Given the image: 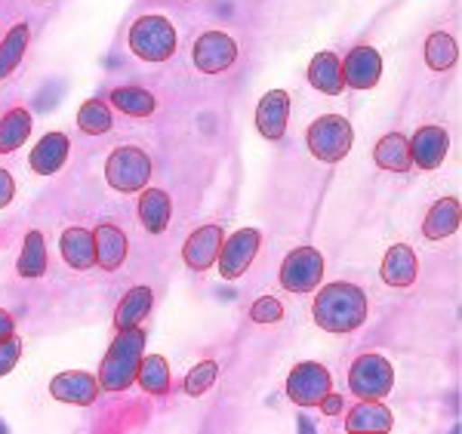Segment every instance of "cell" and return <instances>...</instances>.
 I'll return each instance as SVG.
<instances>
[{"mask_svg":"<svg viewBox=\"0 0 462 434\" xmlns=\"http://www.w3.org/2000/svg\"><path fill=\"white\" fill-rule=\"evenodd\" d=\"M59 250H62V259L69 262L74 272H87V268L96 265V237L93 231L87 228H65L62 241H59Z\"/></svg>","mask_w":462,"mask_h":434,"instance_id":"d6986e66","label":"cell"},{"mask_svg":"<svg viewBox=\"0 0 462 434\" xmlns=\"http://www.w3.org/2000/svg\"><path fill=\"white\" fill-rule=\"evenodd\" d=\"M309 84L324 96H339L346 84H342V59L330 50L315 52L309 62Z\"/></svg>","mask_w":462,"mask_h":434,"instance_id":"ac0fdd59","label":"cell"},{"mask_svg":"<svg viewBox=\"0 0 462 434\" xmlns=\"http://www.w3.org/2000/svg\"><path fill=\"white\" fill-rule=\"evenodd\" d=\"M108 102L126 117H152L154 108H158L154 96L148 93V89H143V87H117V89H111Z\"/></svg>","mask_w":462,"mask_h":434,"instance_id":"83f0119b","label":"cell"},{"mask_svg":"<svg viewBox=\"0 0 462 434\" xmlns=\"http://www.w3.org/2000/svg\"><path fill=\"white\" fill-rule=\"evenodd\" d=\"M320 413L324 416H339L342 410H346V398H342V394H333V392H327L324 398H320Z\"/></svg>","mask_w":462,"mask_h":434,"instance_id":"d590c367","label":"cell"},{"mask_svg":"<svg viewBox=\"0 0 462 434\" xmlns=\"http://www.w3.org/2000/svg\"><path fill=\"white\" fill-rule=\"evenodd\" d=\"M216 376H219V364L216 361H200L198 366H191L189 376H185V394L189 398H200V394H207L216 383Z\"/></svg>","mask_w":462,"mask_h":434,"instance_id":"d6a6232c","label":"cell"},{"mask_svg":"<svg viewBox=\"0 0 462 434\" xmlns=\"http://www.w3.org/2000/svg\"><path fill=\"white\" fill-rule=\"evenodd\" d=\"M394 419L383 401H361L346 419V431H392Z\"/></svg>","mask_w":462,"mask_h":434,"instance_id":"d4e9b609","label":"cell"},{"mask_svg":"<svg viewBox=\"0 0 462 434\" xmlns=\"http://www.w3.org/2000/svg\"><path fill=\"white\" fill-rule=\"evenodd\" d=\"M47 241H43L41 231H28L25 241H22V253L16 262L19 278H41L47 274Z\"/></svg>","mask_w":462,"mask_h":434,"instance_id":"f1b7e54d","label":"cell"},{"mask_svg":"<svg viewBox=\"0 0 462 434\" xmlns=\"http://www.w3.org/2000/svg\"><path fill=\"white\" fill-rule=\"evenodd\" d=\"M281 318H284V305H281V299L274 296H263L256 299V302L250 305V320L253 324H281Z\"/></svg>","mask_w":462,"mask_h":434,"instance_id":"836d02e7","label":"cell"},{"mask_svg":"<svg viewBox=\"0 0 462 434\" xmlns=\"http://www.w3.org/2000/svg\"><path fill=\"white\" fill-rule=\"evenodd\" d=\"M459 59V47L447 32H435L429 34L426 41V65L431 71H450Z\"/></svg>","mask_w":462,"mask_h":434,"instance_id":"4dcf8cb0","label":"cell"},{"mask_svg":"<svg viewBox=\"0 0 462 434\" xmlns=\"http://www.w3.org/2000/svg\"><path fill=\"white\" fill-rule=\"evenodd\" d=\"M259 244H263V235L256 228H241L235 235H228L222 241L219 259H216L222 281H237L241 274H247V268L253 265V259L259 253Z\"/></svg>","mask_w":462,"mask_h":434,"instance_id":"ba28073f","label":"cell"},{"mask_svg":"<svg viewBox=\"0 0 462 434\" xmlns=\"http://www.w3.org/2000/svg\"><path fill=\"white\" fill-rule=\"evenodd\" d=\"M145 330L133 327V330H117L115 342L106 351V361L99 366V388L102 392H126L136 383L139 364L145 355Z\"/></svg>","mask_w":462,"mask_h":434,"instance_id":"7a4b0ae2","label":"cell"},{"mask_svg":"<svg viewBox=\"0 0 462 434\" xmlns=\"http://www.w3.org/2000/svg\"><path fill=\"white\" fill-rule=\"evenodd\" d=\"M305 142H309V152L315 154L320 163H339L342 157L352 152L355 130L342 115H324L309 126Z\"/></svg>","mask_w":462,"mask_h":434,"instance_id":"277c9868","label":"cell"},{"mask_svg":"<svg viewBox=\"0 0 462 434\" xmlns=\"http://www.w3.org/2000/svg\"><path fill=\"white\" fill-rule=\"evenodd\" d=\"M311 318L327 333H352L367 320V293L348 281L324 283L311 302Z\"/></svg>","mask_w":462,"mask_h":434,"instance_id":"6da1fadb","label":"cell"},{"mask_svg":"<svg viewBox=\"0 0 462 434\" xmlns=\"http://www.w3.org/2000/svg\"><path fill=\"white\" fill-rule=\"evenodd\" d=\"M173 216V200L161 189H143L139 194V219L148 228V235H163Z\"/></svg>","mask_w":462,"mask_h":434,"instance_id":"44dd1931","label":"cell"},{"mask_svg":"<svg viewBox=\"0 0 462 434\" xmlns=\"http://www.w3.org/2000/svg\"><path fill=\"white\" fill-rule=\"evenodd\" d=\"M32 136V115L25 108H13L0 117V154H13Z\"/></svg>","mask_w":462,"mask_h":434,"instance_id":"4316f807","label":"cell"},{"mask_svg":"<svg viewBox=\"0 0 462 434\" xmlns=\"http://www.w3.org/2000/svg\"><path fill=\"white\" fill-rule=\"evenodd\" d=\"M154 305V293L148 287H133L130 293L121 299V305H117L115 311V330H133V327H143V320L148 318V311H152Z\"/></svg>","mask_w":462,"mask_h":434,"instance_id":"603a6c76","label":"cell"},{"mask_svg":"<svg viewBox=\"0 0 462 434\" xmlns=\"http://www.w3.org/2000/svg\"><path fill=\"white\" fill-rule=\"evenodd\" d=\"M290 121V93L287 89H268L256 105V130L268 142L284 139Z\"/></svg>","mask_w":462,"mask_h":434,"instance_id":"5bb4252c","label":"cell"},{"mask_svg":"<svg viewBox=\"0 0 462 434\" xmlns=\"http://www.w3.org/2000/svg\"><path fill=\"white\" fill-rule=\"evenodd\" d=\"M379 274H383V281L389 283V287H394V290L410 287V283L416 281V274H420V259H416V250H413V246H407V244H394L392 250L385 253Z\"/></svg>","mask_w":462,"mask_h":434,"instance_id":"2e32d148","label":"cell"},{"mask_svg":"<svg viewBox=\"0 0 462 434\" xmlns=\"http://www.w3.org/2000/svg\"><path fill=\"white\" fill-rule=\"evenodd\" d=\"M106 179H108L111 189L121 191V194L143 191V189H148V179H152V157L136 145L115 148L106 161Z\"/></svg>","mask_w":462,"mask_h":434,"instance_id":"3957f363","label":"cell"},{"mask_svg":"<svg viewBox=\"0 0 462 434\" xmlns=\"http://www.w3.org/2000/svg\"><path fill=\"white\" fill-rule=\"evenodd\" d=\"M333 388V379L327 373L324 364L305 361L296 364L287 376V398L296 403V407H318L320 398Z\"/></svg>","mask_w":462,"mask_h":434,"instance_id":"9c48e42d","label":"cell"},{"mask_svg":"<svg viewBox=\"0 0 462 434\" xmlns=\"http://www.w3.org/2000/svg\"><path fill=\"white\" fill-rule=\"evenodd\" d=\"M278 278L287 293H311L324 281V256L315 246H296L281 262Z\"/></svg>","mask_w":462,"mask_h":434,"instance_id":"52a82bcc","label":"cell"},{"mask_svg":"<svg viewBox=\"0 0 462 434\" xmlns=\"http://www.w3.org/2000/svg\"><path fill=\"white\" fill-rule=\"evenodd\" d=\"M13 333H16V320H13L10 311L0 309V339H6V336H13Z\"/></svg>","mask_w":462,"mask_h":434,"instance_id":"74e56055","label":"cell"},{"mask_svg":"<svg viewBox=\"0 0 462 434\" xmlns=\"http://www.w3.org/2000/svg\"><path fill=\"white\" fill-rule=\"evenodd\" d=\"M222 241H226V235H222V226H200L198 231H191L189 241L182 244L185 265H189L191 272L204 274L207 268H213L216 259H219Z\"/></svg>","mask_w":462,"mask_h":434,"instance_id":"8fae6325","label":"cell"},{"mask_svg":"<svg viewBox=\"0 0 462 434\" xmlns=\"http://www.w3.org/2000/svg\"><path fill=\"white\" fill-rule=\"evenodd\" d=\"M136 383L143 385L145 394L152 398H167L170 394V364L167 357L161 355H143V364H139V373H136Z\"/></svg>","mask_w":462,"mask_h":434,"instance_id":"484cf974","label":"cell"},{"mask_svg":"<svg viewBox=\"0 0 462 434\" xmlns=\"http://www.w3.org/2000/svg\"><path fill=\"white\" fill-rule=\"evenodd\" d=\"M348 388L361 401H383L394 388V370L383 355H361L355 357L348 370Z\"/></svg>","mask_w":462,"mask_h":434,"instance_id":"8992f818","label":"cell"},{"mask_svg":"<svg viewBox=\"0 0 462 434\" xmlns=\"http://www.w3.org/2000/svg\"><path fill=\"white\" fill-rule=\"evenodd\" d=\"M383 78V56L374 47H355L342 62V84L352 89H374Z\"/></svg>","mask_w":462,"mask_h":434,"instance_id":"7c38bea8","label":"cell"},{"mask_svg":"<svg viewBox=\"0 0 462 434\" xmlns=\"http://www.w3.org/2000/svg\"><path fill=\"white\" fill-rule=\"evenodd\" d=\"M93 237H96V265L102 272H117L126 259V235L117 226L106 222V226L93 231Z\"/></svg>","mask_w":462,"mask_h":434,"instance_id":"ffe728a7","label":"cell"},{"mask_svg":"<svg viewBox=\"0 0 462 434\" xmlns=\"http://www.w3.org/2000/svg\"><path fill=\"white\" fill-rule=\"evenodd\" d=\"M50 394L62 403H74V407H89L96 398H99V376L84 370H65L53 376L50 383Z\"/></svg>","mask_w":462,"mask_h":434,"instance_id":"4fadbf2b","label":"cell"},{"mask_svg":"<svg viewBox=\"0 0 462 434\" xmlns=\"http://www.w3.org/2000/svg\"><path fill=\"white\" fill-rule=\"evenodd\" d=\"M191 59H195L198 71L204 74H222L235 65L237 43L231 41L226 32H204L191 47Z\"/></svg>","mask_w":462,"mask_h":434,"instance_id":"30bf717a","label":"cell"},{"mask_svg":"<svg viewBox=\"0 0 462 434\" xmlns=\"http://www.w3.org/2000/svg\"><path fill=\"white\" fill-rule=\"evenodd\" d=\"M28 41H32V32H28L25 22L13 25L10 34L0 41V80L10 78V74L19 69L22 56H25V50H28Z\"/></svg>","mask_w":462,"mask_h":434,"instance_id":"f546056e","label":"cell"},{"mask_svg":"<svg viewBox=\"0 0 462 434\" xmlns=\"http://www.w3.org/2000/svg\"><path fill=\"white\" fill-rule=\"evenodd\" d=\"M65 161H69V136H65V133H47V136L34 145L32 157H28V163H32V170L37 176L59 173V170L65 167Z\"/></svg>","mask_w":462,"mask_h":434,"instance_id":"e0dca14e","label":"cell"},{"mask_svg":"<svg viewBox=\"0 0 462 434\" xmlns=\"http://www.w3.org/2000/svg\"><path fill=\"white\" fill-rule=\"evenodd\" d=\"M13 194H16V182H13V176L6 170H0V209L10 204Z\"/></svg>","mask_w":462,"mask_h":434,"instance_id":"8d00e7d4","label":"cell"},{"mask_svg":"<svg viewBox=\"0 0 462 434\" xmlns=\"http://www.w3.org/2000/svg\"><path fill=\"white\" fill-rule=\"evenodd\" d=\"M130 50L143 62H167L176 52V28L163 16H143L130 28Z\"/></svg>","mask_w":462,"mask_h":434,"instance_id":"5b68a950","label":"cell"},{"mask_svg":"<svg viewBox=\"0 0 462 434\" xmlns=\"http://www.w3.org/2000/svg\"><path fill=\"white\" fill-rule=\"evenodd\" d=\"M447 148H450V136H447L444 126H420L416 136L410 139V157L420 170H438L447 157Z\"/></svg>","mask_w":462,"mask_h":434,"instance_id":"9a60e30c","label":"cell"},{"mask_svg":"<svg viewBox=\"0 0 462 434\" xmlns=\"http://www.w3.org/2000/svg\"><path fill=\"white\" fill-rule=\"evenodd\" d=\"M374 161L379 170H389V173H407L413 167V157H410V139L401 133H389L376 142Z\"/></svg>","mask_w":462,"mask_h":434,"instance_id":"cb8c5ba5","label":"cell"},{"mask_svg":"<svg viewBox=\"0 0 462 434\" xmlns=\"http://www.w3.org/2000/svg\"><path fill=\"white\" fill-rule=\"evenodd\" d=\"M78 126L87 133V136H106L111 130V108L99 99L84 102L78 111Z\"/></svg>","mask_w":462,"mask_h":434,"instance_id":"1f68e13d","label":"cell"},{"mask_svg":"<svg viewBox=\"0 0 462 434\" xmlns=\"http://www.w3.org/2000/svg\"><path fill=\"white\" fill-rule=\"evenodd\" d=\"M457 228H459V200L457 198L435 200L426 213V222H422V235L429 241H444V237L457 235Z\"/></svg>","mask_w":462,"mask_h":434,"instance_id":"7402d4cb","label":"cell"},{"mask_svg":"<svg viewBox=\"0 0 462 434\" xmlns=\"http://www.w3.org/2000/svg\"><path fill=\"white\" fill-rule=\"evenodd\" d=\"M19 357H22V339L16 333L6 336V339H0V379L10 376L13 366L19 364Z\"/></svg>","mask_w":462,"mask_h":434,"instance_id":"e575fe53","label":"cell"}]
</instances>
